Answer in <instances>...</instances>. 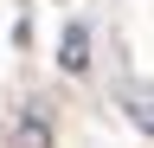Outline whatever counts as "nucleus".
Wrapping results in <instances>:
<instances>
[{"mask_svg":"<svg viewBox=\"0 0 154 148\" xmlns=\"http://www.w3.org/2000/svg\"><path fill=\"white\" fill-rule=\"evenodd\" d=\"M116 97H122V109H128V122L154 135V84H148V77H122V90H116Z\"/></svg>","mask_w":154,"mask_h":148,"instance_id":"f257e3e1","label":"nucleus"},{"mask_svg":"<svg viewBox=\"0 0 154 148\" xmlns=\"http://www.w3.org/2000/svg\"><path fill=\"white\" fill-rule=\"evenodd\" d=\"M58 65H64V71H84V65H90V39H84V26H71V32H64Z\"/></svg>","mask_w":154,"mask_h":148,"instance_id":"f03ea898","label":"nucleus"}]
</instances>
